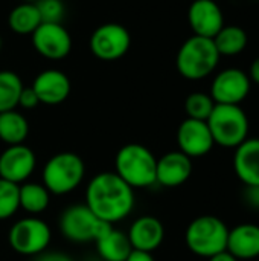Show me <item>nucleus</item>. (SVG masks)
<instances>
[{
  "mask_svg": "<svg viewBox=\"0 0 259 261\" xmlns=\"http://www.w3.org/2000/svg\"><path fill=\"white\" fill-rule=\"evenodd\" d=\"M111 228L113 225L96 217L87 205L69 206L60 219L63 236L75 243L96 242Z\"/></svg>",
  "mask_w": 259,
  "mask_h": 261,
  "instance_id": "7",
  "label": "nucleus"
},
{
  "mask_svg": "<svg viewBox=\"0 0 259 261\" xmlns=\"http://www.w3.org/2000/svg\"><path fill=\"white\" fill-rule=\"evenodd\" d=\"M243 196H244V202L247 203V206H250L253 210H259V185L246 187Z\"/></svg>",
  "mask_w": 259,
  "mask_h": 261,
  "instance_id": "30",
  "label": "nucleus"
},
{
  "mask_svg": "<svg viewBox=\"0 0 259 261\" xmlns=\"http://www.w3.org/2000/svg\"><path fill=\"white\" fill-rule=\"evenodd\" d=\"M32 46L44 58L63 60L72 50V37L61 23H41L32 32Z\"/></svg>",
  "mask_w": 259,
  "mask_h": 261,
  "instance_id": "11",
  "label": "nucleus"
},
{
  "mask_svg": "<svg viewBox=\"0 0 259 261\" xmlns=\"http://www.w3.org/2000/svg\"><path fill=\"white\" fill-rule=\"evenodd\" d=\"M220 57L212 38L192 35L180 46L176 66L183 78L198 81L209 76L217 69Z\"/></svg>",
  "mask_w": 259,
  "mask_h": 261,
  "instance_id": "2",
  "label": "nucleus"
},
{
  "mask_svg": "<svg viewBox=\"0 0 259 261\" xmlns=\"http://www.w3.org/2000/svg\"><path fill=\"white\" fill-rule=\"evenodd\" d=\"M8 240L11 248L21 255H38L50 243V228L37 217H26L14 223Z\"/></svg>",
  "mask_w": 259,
  "mask_h": 261,
  "instance_id": "8",
  "label": "nucleus"
},
{
  "mask_svg": "<svg viewBox=\"0 0 259 261\" xmlns=\"http://www.w3.org/2000/svg\"><path fill=\"white\" fill-rule=\"evenodd\" d=\"M130 46V32L119 23H104L98 26L90 37V50L102 61H116L122 58Z\"/></svg>",
  "mask_w": 259,
  "mask_h": 261,
  "instance_id": "9",
  "label": "nucleus"
},
{
  "mask_svg": "<svg viewBox=\"0 0 259 261\" xmlns=\"http://www.w3.org/2000/svg\"><path fill=\"white\" fill-rule=\"evenodd\" d=\"M209 261H240L238 258H235L231 252H227V251H223V252H220V254H217V255H214V257H211V258H208Z\"/></svg>",
  "mask_w": 259,
  "mask_h": 261,
  "instance_id": "34",
  "label": "nucleus"
},
{
  "mask_svg": "<svg viewBox=\"0 0 259 261\" xmlns=\"http://www.w3.org/2000/svg\"><path fill=\"white\" fill-rule=\"evenodd\" d=\"M31 87L41 104L56 106L67 99L70 93V80L58 69H46L35 76Z\"/></svg>",
  "mask_w": 259,
  "mask_h": 261,
  "instance_id": "15",
  "label": "nucleus"
},
{
  "mask_svg": "<svg viewBox=\"0 0 259 261\" xmlns=\"http://www.w3.org/2000/svg\"><path fill=\"white\" fill-rule=\"evenodd\" d=\"M41 23H61L64 18V3L63 0H38L35 2Z\"/></svg>",
  "mask_w": 259,
  "mask_h": 261,
  "instance_id": "28",
  "label": "nucleus"
},
{
  "mask_svg": "<svg viewBox=\"0 0 259 261\" xmlns=\"http://www.w3.org/2000/svg\"><path fill=\"white\" fill-rule=\"evenodd\" d=\"M35 168V154L24 144L9 145L0 154V179L20 184L24 182Z\"/></svg>",
  "mask_w": 259,
  "mask_h": 261,
  "instance_id": "14",
  "label": "nucleus"
},
{
  "mask_svg": "<svg viewBox=\"0 0 259 261\" xmlns=\"http://www.w3.org/2000/svg\"><path fill=\"white\" fill-rule=\"evenodd\" d=\"M214 107H215V101L209 93L205 92H194L188 95L185 101V112L188 118L197 121H208Z\"/></svg>",
  "mask_w": 259,
  "mask_h": 261,
  "instance_id": "26",
  "label": "nucleus"
},
{
  "mask_svg": "<svg viewBox=\"0 0 259 261\" xmlns=\"http://www.w3.org/2000/svg\"><path fill=\"white\" fill-rule=\"evenodd\" d=\"M41 24V18L35 3H20L11 9L8 15V26L11 31L20 35H32V32Z\"/></svg>",
  "mask_w": 259,
  "mask_h": 261,
  "instance_id": "21",
  "label": "nucleus"
},
{
  "mask_svg": "<svg viewBox=\"0 0 259 261\" xmlns=\"http://www.w3.org/2000/svg\"><path fill=\"white\" fill-rule=\"evenodd\" d=\"M95 243L99 257L105 261H125L133 251L128 236L114 228L107 231Z\"/></svg>",
  "mask_w": 259,
  "mask_h": 261,
  "instance_id": "20",
  "label": "nucleus"
},
{
  "mask_svg": "<svg viewBox=\"0 0 259 261\" xmlns=\"http://www.w3.org/2000/svg\"><path fill=\"white\" fill-rule=\"evenodd\" d=\"M188 21L194 35L214 38L224 26V15L217 2L194 0L188 9Z\"/></svg>",
  "mask_w": 259,
  "mask_h": 261,
  "instance_id": "13",
  "label": "nucleus"
},
{
  "mask_svg": "<svg viewBox=\"0 0 259 261\" xmlns=\"http://www.w3.org/2000/svg\"><path fill=\"white\" fill-rule=\"evenodd\" d=\"M229 228L215 216H200L194 219L185 232L188 249L203 258H211L227 249Z\"/></svg>",
  "mask_w": 259,
  "mask_h": 261,
  "instance_id": "4",
  "label": "nucleus"
},
{
  "mask_svg": "<svg viewBox=\"0 0 259 261\" xmlns=\"http://www.w3.org/2000/svg\"><path fill=\"white\" fill-rule=\"evenodd\" d=\"M20 208V185L0 179V220L12 217Z\"/></svg>",
  "mask_w": 259,
  "mask_h": 261,
  "instance_id": "27",
  "label": "nucleus"
},
{
  "mask_svg": "<svg viewBox=\"0 0 259 261\" xmlns=\"http://www.w3.org/2000/svg\"><path fill=\"white\" fill-rule=\"evenodd\" d=\"M179 151L185 153L188 158L206 156L215 145L211 130L206 121H197L186 118L177 130Z\"/></svg>",
  "mask_w": 259,
  "mask_h": 261,
  "instance_id": "12",
  "label": "nucleus"
},
{
  "mask_svg": "<svg viewBox=\"0 0 259 261\" xmlns=\"http://www.w3.org/2000/svg\"><path fill=\"white\" fill-rule=\"evenodd\" d=\"M50 202V193L41 184H23L20 187V208L31 214L43 213Z\"/></svg>",
  "mask_w": 259,
  "mask_h": 261,
  "instance_id": "24",
  "label": "nucleus"
},
{
  "mask_svg": "<svg viewBox=\"0 0 259 261\" xmlns=\"http://www.w3.org/2000/svg\"><path fill=\"white\" fill-rule=\"evenodd\" d=\"M85 205L96 217L113 225L133 211L134 190L116 173H99L89 182Z\"/></svg>",
  "mask_w": 259,
  "mask_h": 261,
  "instance_id": "1",
  "label": "nucleus"
},
{
  "mask_svg": "<svg viewBox=\"0 0 259 261\" xmlns=\"http://www.w3.org/2000/svg\"><path fill=\"white\" fill-rule=\"evenodd\" d=\"M23 2H26V3H35V2H38V0H23Z\"/></svg>",
  "mask_w": 259,
  "mask_h": 261,
  "instance_id": "35",
  "label": "nucleus"
},
{
  "mask_svg": "<svg viewBox=\"0 0 259 261\" xmlns=\"http://www.w3.org/2000/svg\"><path fill=\"white\" fill-rule=\"evenodd\" d=\"M38 261H73L69 255L61 254V252H50V254H44Z\"/></svg>",
  "mask_w": 259,
  "mask_h": 261,
  "instance_id": "32",
  "label": "nucleus"
},
{
  "mask_svg": "<svg viewBox=\"0 0 259 261\" xmlns=\"http://www.w3.org/2000/svg\"><path fill=\"white\" fill-rule=\"evenodd\" d=\"M2 46H3V41H2V38H0V50H2Z\"/></svg>",
  "mask_w": 259,
  "mask_h": 261,
  "instance_id": "36",
  "label": "nucleus"
},
{
  "mask_svg": "<svg viewBox=\"0 0 259 261\" xmlns=\"http://www.w3.org/2000/svg\"><path fill=\"white\" fill-rule=\"evenodd\" d=\"M247 75H249L250 81H253L255 84L259 86V57H256L253 60V63L250 64V69H249V73Z\"/></svg>",
  "mask_w": 259,
  "mask_h": 261,
  "instance_id": "33",
  "label": "nucleus"
},
{
  "mask_svg": "<svg viewBox=\"0 0 259 261\" xmlns=\"http://www.w3.org/2000/svg\"><path fill=\"white\" fill-rule=\"evenodd\" d=\"M127 236L133 249L153 252L163 243L165 228L159 219L153 216H143L131 225Z\"/></svg>",
  "mask_w": 259,
  "mask_h": 261,
  "instance_id": "18",
  "label": "nucleus"
},
{
  "mask_svg": "<svg viewBox=\"0 0 259 261\" xmlns=\"http://www.w3.org/2000/svg\"><path fill=\"white\" fill-rule=\"evenodd\" d=\"M125 261H154L151 252H145V251H139V249H133L128 255V258Z\"/></svg>",
  "mask_w": 259,
  "mask_h": 261,
  "instance_id": "31",
  "label": "nucleus"
},
{
  "mask_svg": "<svg viewBox=\"0 0 259 261\" xmlns=\"http://www.w3.org/2000/svg\"><path fill=\"white\" fill-rule=\"evenodd\" d=\"M234 171L244 187L259 185V138H247L235 148Z\"/></svg>",
  "mask_w": 259,
  "mask_h": 261,
  "instance_id": "17",
  "label": "nucleus"
},
{
  "mask_svg": "<svg viewBox=\"0 0 259 261\" xmlns=\"http://www.w3.org/2000/svg\"><path fill=\"white\" fill-rule=\"evenodd\" d=\"M29 135V124L26 118L15 112H3L0 113V139L8 145L23 144Z\"/></svg>",
  "mask_w": 259,
  "mask_h": 261,
  "instance_id": "22",
  "label": "nucleus"
},
{
  "mask_svg": "<svg viewBox=\"0 0 259 261\" xmlns=\"http://www.w3.org/2000/svg\"><path fill=\"white\" fill-rule=\"evenodd\" d=\"M192 174V161L182 151H169L157 159L156 184L176 188L183 185Z\"/></svg>",
  "mask_w": 259,
  "mask_h": 261,
  "instance_id": "16",
  "label": "nucleus"
},
{
  "mask_svg": "<svg viewBox=\"0 0 259 261\" xmlns=\"http://www.w3.org/2000/svg\"><path fill=\"white\" fill-rule=\"evenodd\" d=\"M116 174L133 190L147 188L156 184L157 159L150 148L140 144L124 145L114 159Z\"/></svg>",
  "mask_w": 259,
  "mask_h": 261,
  "instance_id": "3",
  "label": "nucleus"
},
{
  "mask_svg": "<svg viewBox=\"0 0 259 261\" xmlns=\"http://www.w3.org/2000/svg\"><path fill=\"white\" fill-rule=\"evenodd\" d=\"M212 40L218 54L227 55V57L241 54L246 49L247 41H249L246 31L235 24H227V26L224 24Z\"/></svg>",
  "mask_w": 259,
  "mask_h": 261,
  "instance_id": "23",
  "label": "nucleus"
},
{
  "mask_svg": "<svg viewBox=\"0 0 259 261\" xmlns=\"http://www.w3.org/2000/svg\"><path fill=\"white\" fill-rule=\"evenodd\" d=\"M20 76L12 70H0V113L15 110L23 90Z\"/></svg>",
  "mask_w": 259,
  "mask_h": 261,
  "instance_id": "25",
  "label": "nucleus"
},
{
  "mask_svg": "<svg viewBox=\"0 0 259 261\" xmlns=\"http://www.w3.org/2000/svg\"><path fill=\"white\" fill-rule=\"evenodd\" d=\"M38 104H40V101H38V96L34 92V89L32 87H23L20 98H18V106L29 110V109H35Z\"/></svg>",
  "mask_w": 259,
  "mask_h": 261,
  "instance_id": "29",
  "label": "nucleus"
},
{
  "mask_svg": "<svg viewBox=\"0 0 259 261\" xmlns=\"http://www.w3.org/2000/svg\"><path fill=\"white\" fill-rule=\"evenodd\" d=\"M208 127L214 142L224 148H237L249 138V118L241 106L215 104Z\"/></svg>",
  "mask_w": 259,
  "mask_h": 261,
  "instance_id": "5",
  "label": "nucleus"
},
{
  "mask_svg": "<svg viewBox=\"0 0 259 261\" xmlns=\"http://www.w3.org/2000/svg\"><path fill=\"white\" fill-rule=\"evenodd\" d=\"M252 81L249 75L237 67H229L217 73L211 86V96L215 104L240 106L250 93Z\"/></svg>",
  "mask_w": 259,
  "mask_h": 261,
  "instance_id": "10",
  "label": "nucleus"
},
{
  "mask_svg": "<svg viewBox=\"0 0 259 261\" xmlns=\"http://www.w3.org/2000/svg\"><path fill=\"white\" fill-rule=\"evenodd\" d=\"M82 159L72 151L53 154L43 168V185L50 194L63 196L73 191L84 179Z\"/></svg>",
  "mask_w": 259,
  "mask_h": 261,
  "instance_id": "6",
  "label": "nucleus"
},
{
  "mask_svg": "<svg viewBox=\"0 0 259 261\" xmlns=\"http://www.w3.org/2000/svg\"><path fill=\"white\" fill-rule=\"evenodd\" d=\"M226 251L238 260H253L259 257V225L241 223L229 229Z\"/></svg>",
  "mask_w": 259,
  "mask_h": 261,
  "instance_id": "19",
  "label": "nucleus"
}]
</instances>
